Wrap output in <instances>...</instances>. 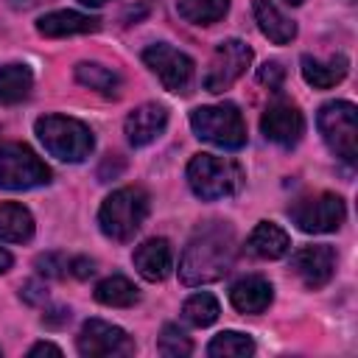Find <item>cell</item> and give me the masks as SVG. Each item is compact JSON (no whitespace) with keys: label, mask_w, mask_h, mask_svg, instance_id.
Returning <instances> with one entry per match:
<instances>
[{"label":"cell","mask_w":358,"mask_h":358,"mask_svg":"<svg viewBox=\"0 0 358 358\" xmlns=\"http://www.w3.org/2000/svg\"><path fill=\"white\" fill-rule=\"evenodd\" d=\"M235 263V232L229 224H204L182 252L179 280L185 285H207L221 280Z\"/></svg>","instance_id":"6da1fadb"},{"label":"cell","mask_w":358,"mask_h":358,"mask_svg":"<svg viewBox=\"0 0 358 358\" xmlns=\"http://www.w3.org/2000/svg\"><path fill=\"white\" fill-rule=\"evenodd\" d=\"M148 215V193L143 187H120L109 193L98 210L101 232L112 241H131Z\"/></svg>","instance_id":"7a4b0ae2"},{"label":"cell","mask_w":358,"mask_h":358,"mask_svg":"<svg viewBox=\"0 0 358 358\" xmlns=\"http://www.w3.org/2000/svg\"><path fill=\"white\" fill-rule=\"evenodd\" d=\"M36 137L62 162H81L90 157L95 140L90 126L64 115H45L36 120Z\"/></svg>","instance_id":"3957f363"},{"label":"cell","mask_w":358,"mask_h":358,"mask_svg":"<svg viewBox=\"0 0 358 358\" xmlns=\"http://www.w3.org/2000/svg\"><path fill=\"white\" fill-rule=\"evenodd\" d=\"M187 185L204 201L227 199L241 187V168L227 157L196 154L187 162Z\"/></svg>","instance_id":"277c9868"},{"label":"cell","mask_w":358,"mask_h":358,"mask_svg":"<svg viewBox=\"0 0 358 358\" xmlns=\"http://www.w3.org/2000/svg\"><path fill=\"white\" fill-rule=\"evenodd\" d=\"M190 126L196 137L218 145V148H241L246 145V123L235 103H218V106H199L190 112Z\"/></svg>","instance_id":"5b68a950"},{"label":"cell","mask_w":358,"mask_h":358,"mask_svg":"<svg viewBox=\"0 0 358 358\" xmlns=\"http://www.w3.org/2000/svg\"><path fill=\"white\" fill-rule=\"evenodd\" d=\"M316 123H319V131H322L327 148L347 165H355V159H358V109L350 101H330L319 109Z\"/></svg>","instance_id":"8992f818"},{"label":"cell","mask_w":358,"mask_h":358,"mask_svg":"<svg viewBox=\"0 0 358 358\" xmlns=\"http://www.w3.org/2000/svg\"><path fill=\"white\" fill-rule=\"evenodd\" d=\"M50 182V168L25 143H0V187L28 190Z\"/></svg>","instance_id":"52a82bcc"},{"label":"cell","mask_w":358,"mask_h":358,"mask_svg":"<svg viewBox=\"0 0 358 358\" xmlns=\"http://www.w3.org/2000/svg\"><path fill=\"white\" fill-rule=\"evenodd\" d=\"M288 213L302 232H313V235L336 232L347 218V207L336 193H316V196L299 199Z\"/></svg>","instance_id":"ba28073f"},{"label":"cell","mask_w":358,"mask_h":358,"mask_svg":"<svg viewBox=\"0 0 358 358\" xmlns=\"http://www.w3.org/2000/svg\"><path fill=\"white\" fill-rule=\"evenodd\" d=\"M252 62V48L241 39H224L213 59H210V67H207V76H204V90L207 92H224L229 90L249 67Z\"/></svg>","instance_id":"9c48e42d"},{"label":"cell","mask_w":358,"mask_h":358,"mask_svg":"<svg viewBox=\"0 0 358 358\" xmlns=\"http://www.w3.org/2000/svg\"><path fill=\"white\" fill-rule=\"evenodd\" d=\"M143 62L151 67V73H157L162 87L171 92H185L193 81V59L165 42L148 45L143 50Z\"/></svg>","instance_id":"30bf717a"},{"label":"cell","mask_w":358,"mask_h":358,"mask_svg":"<svg viewBox=\"0 0 358 358\" xmlns=\"http://www.w3.org/2000/svg\"><path fill=\"white\" fill-rule=\"evenodd\" d=\"M76 344H78V352L87 358H115V355L134 352V341L129 338V333L123 327L101 322V319L84 322Z\"/></svg>","instance_id":"8fae6325"},{"label":"cell","mask_w":358,"mask_h":358,"mask_svg":"<svg viewBox=\"0 0 358 358\" xmlns=\"http://www.w3.org/2000/svg\"><path fill=\"white\" fill-rule=\"evenodd\" d=\"M260 129H263L266 140H271V143H277V145H282V148H291V145H296V143L302 140V134H305V117H302V112H299L294 103L277 101V103H271V106L263 112Z\"/></svg>","instance_id":"7c38bea8"},{"label":"cell","mask_w":358,"mask_h":358,"mask_svg":"<svg viewBox=\"0 0 358 358\" xmlns=\"http://www.w3.org/2000/svg\"><path fill=\"white\" fill-rule=\"evenodd\" d=\"M291 271L308 285V288H324L336 271V252L324 243L319 246H302L291 255Z\"/></svg>","instance_id":"4fadbf2b"},{"label":"cell","mask_w":358,"mask_h":358,"mask_svg":"<svg viewBox=\"0 0 358 358\" xmlns=\"http://www.w3.org/2000/svg\"><path fill=\"white\" fill-rule=\"evenodd\" d=\"M165 126H168L165 106H159V103H143L134 112H129V117L123 123V131H126V140L140 148V145L154 143L165 131Z\"/></svg>","instance_id":"5bb4252c"},{"label":"cell","mask_w":358,"mask_h":358,"mask_svg":"<svg viewBox=\"0 0 358 358\" xmlns=\"http://www.w3.org/2000/svg\"><path fill=\"white\" fill-rule=\"evenodd\" d=\"M134 268L148 282H159L173 268V249L165 238H148L134 249Z\"/></svg>","instance_id":"9a60e30c"},{"label":"cell","mask_w":358,"mask_h":358,"mask_svg":"<svg viewBox=\"0 0 358 358\" xmlns=\"http://www.w3.org/2000/svg\"><path fill=\"white\" fill-rule=\"evenodd\" d=\"M274 299V288L263 277H243L229 288V302L241 313H263Z\"/></svg>","instance_id":"2e32d148"},{"label":"cell","mask_w":358,"mask_h":358,"mask_svg":"<svg viewBox=\"0 0 358 358\" xmlns=\"http://www.w3.org/2000/svg\"><path fill=\"white\" fill-rule=\"evenodd\" d=\"M101 20L90 17V14H78V11H50L42 14L36 20V31L42 36H76V34H90L98 31Z\"/></svg>","instance_id":"e0dca14e"},{"label":"cell","mask_w":358,"mask_h":358,"mask_svg":"<svg viewBox=\"0 0 358 358\" xmlns=\"http://www.w3.org/2000/svg\"><path fill=\"white\" fill-rule=\"evenodd\" d=\"M252 11H255V20H257L260 34L268 36L274 45H288L296 36V25L271 0H255L252 3Z\"/></svg>","instance_id":"ac0fdd59"},{"label":"cell","mask_w":358,"mask_h":358,"mask_svg":"<svg viewBox=\"0 0 358 358\" xmlns=\"http://www.w3.org/2000/svg\"><path fill=\"white\" fill-rule=\"evenodd\" d=\"M246 246H249L252 255H257V257H263V260H277V257H282V255L291 249V241H288V235H285L282 227H277V224H271V221H260V224L249 232Z\"/></svg>","instance_id":"d6986e66"},{"label":"cell","mask_w":358,"mask_h":358,"mask_svg":"<svg viewBox=\"0 0 358 358\" xmlns=\"http://www.w3.org/2000/svg\"><path fill=\"white\" fill-rule=\"evenodd\" d=\"M350 70V62L344 56H330V59H313V56H302V78L316 87V90H327L336 87Z\"/></svg>","instance_id":"ffe728a7"},{"label":"cell","mask_w":358,"mask_h":358,"mask_svg":"<svg viewBox=\"0 0 358 358\" xmlns=\"http://www.w3.org/2000/svg\"><path fill=\"white\" fill-rule=\"evenodd\" d=\"M34 235V215L14 201L0 204V241L8 243H22Z\"/></svg>","instance_id":"44dd1931"},{"label":"cell","mask_w":358,"mask_h":358,"mask_svg":"<svg viewBox=\"0 0 358 358\" xmlns=\"http://www.w3.org/2000/svg\"><path fill=\"white\" fill-rule=\"evenodd\" d=\"M34 87V76L25 64H6L0 67V103L11 106L28 98Z\"/></svg>","instance_id":"7402d4cb"},{"label":"cell","mask_w":358,"mask_h":358,"mask_svg":"<svg viewBox=\"0 0 358 358\" xmlns=\"http://www.w3.org/2000/svg\"><path fill=\"white\" fill-rule=\"evenodd\" d=\"M95 299L101 305H109V308H129V305H134L140 299V294H137L131 280L115 274V277H106V280H101L95 285Z\"/></svg>","instance_id":"603a6c76"},{"label":"cell","mask_w":358,"mask_h":358,"mask_svg":"<svg viewBox=\"0 0 358 358\" xmlns=\"http://www.w3.org/2000/svg\"><path fill=\"white\" fill-rule=\"evenodd\" d=\"M176 11L193 25H213L229 11V0H179Z\"/></svg>","instance_id":"cb8c5ba5"},{"label":"cell","mask_w":358,"mask_h":358,"mask_svg":"<svg viewBox=\"0 0 358 358\" xmlns=\"http://www.w3.org/2000/svg\"><path fill=\"white\" fill-rule=\"evenodd\" d=\"M76 78H78V84L98 90L103 95H117V90H120V76L103 64H95V62L76 64Z\"/></svg>","instance_id":"d4e9b609"},{"label":"cell","mask_w":358,"mask_h":358,"mask_svg":"<svg viewBox=\"0 0 358 358\" xmlns=\"http://www.w3.org/2000/svg\"><path fill=\"white\" fill-rule=\"evenodd\" d=\"M252 352H255V341L238 330H221L207 344V355H213V358H243Z\"/></svg>","instance_id":"484cf974"},{"label":"cell","mask_w":358,"mask_h":358,"mask_svg":"<svg viewBox=\"0 0 358 358\" xmlns=\"http://www.w3.org/2000/svg\"><path fill=\"white\" fill-rule=\"evenodd\" d=\"M218 302L213 294H193L185 305H182V316L193 324V327H207L218 319Z\"/></svg>","instance_id":"4316f807"},{"label":"cell","mask_w":358,"mask_h":358,"mask_svg":"<svg viewBox=\"0 0 358 358\" xmlns=\"http://www.w3.org/2000/svg\"><path fill=\"white\" fill-rule=\"evenodd\" d=\"M159 352L168 358H185L193 352V341L185 336V330L179 324H165L162 336H159Z\"/></svg>","instance_id":"83f0119b"},{"label":"cell","mask_w":358,"mask_h":358,"mask_svg":"<svg viewBox=\"0 0 358 358\" xmlns=\"http://www.w3.org/2000/svg\"><path fill=\"white\" fill-rule=\"evenodd\" d=\"M36 268L45 277H64V274H70V257L62 252H48V255L36 257Z\"/></svg>","instance_id":"f1b7e54d"},{"label":"cell","mask_w":358,"mask_h":358,"mask_svg":"<svg viewBox=\"0 0 358 358\" xmlns=\"http://www.w3.org/2000/svg\"><path fill=\"white\" fill-rule=\"evenodd\" d=\"M282 78H285V70L280 62H266L260 70H257V81L268 90H280L282 87Z\"/></svg>","instance_id":"f546056e"},{"label":"cell","mask_w":358,"mask_h":358,"mask_svg":"<svg viewBox=\"0 0 358 358\" xmlns=\"http://www.w3.org/2000/svg\"><path fill=\"white\" fill-rule=\"evenodd\" d=\"M20 296H22L25 302H31V305H39V302L48 299V291H45V285H39V282H25L22 291H20Z\"/></svg>","instance_id":"4dcf8cb0"},{"label":"cell","mask_w":358,"mask_h":358,"mask_svg":"<svg viewBox=\"0 0 358 358\" xmlns=\"http://www.w3.org/2000/svg\"><path fill=\"white\" fill-rule=\"evenodd\" d=\"M92 271H95V263L92 260H87V257H73L70 260V274H76L78 280H87Z\"/></svg>","instance_id":"1f68e13d"},{"label":"cell","mask_w":358,"mask_h":358,"mask_svg":"<svg viewBox=\"0 0 358 358\" xmlns=\"http://www.w3.org/2000/svg\"><path fill=\"white\" fill-rule=\"evenodd\" d=\"M42 322H45L48 327H59V324L70 322V310H67V308H56V310L45 313V316H42Z\"/></svg>","instance_id":"d6a6232c"},{"label":"cell","mask_w":358,"mask_h":358,"mask_svg":"<svg viewBox=\"0 0 358 358\" xmlns=\"http://www.w3.org/2000/svg\"><path fill=\"white\" fill-rule=\"evenodd\" d=\"M28 355H31V358H39V355H56V358H59V355H62V350H59L56 344L39 341V344H34V347L28 350Z\"/></svg>","instance_id":"836d02e7"},{"label":"cell","mask_w":358,"mask_h":358,"mask_svg":"<svg viewBox=\"0 0 358 358\" xmlns=\"http://www.w3.org/2000/svg\"><path fill=\"white\" fill-rule=\"evenodd\" d=\"M11 263H14V257H11L6 249H0V274H6V271L11 268Z\"/></svg>","instance_id":"e575fe53"},{"label":"cell","mask_w":358,"mask_h":358,"mask_svg":"<svg viewBox=\"0 0 358 358\" xmlns=\"http://www.w3.org/2000/svg\"><path fill=\"white\" fill-rule=\"evenodd\" d=\"M81 6H92V8H98V6H103V3H109V0H78Z\"/></svg>","instance_id":"d590c367"},{"label":"cell","mask_w":358,"mask_h":358,"mask_svg":"<svg viewBox=\"0 0 358 358\" xmlns=\"http://www.w3.org/2000/svg\"><path fill=\"white\" fill-rule=\"evenodd\" d=\"M285 3H288V6H299L302 0H285Z\"/></svg>","instance_id":"8d00e7d4"}]
</instances>
